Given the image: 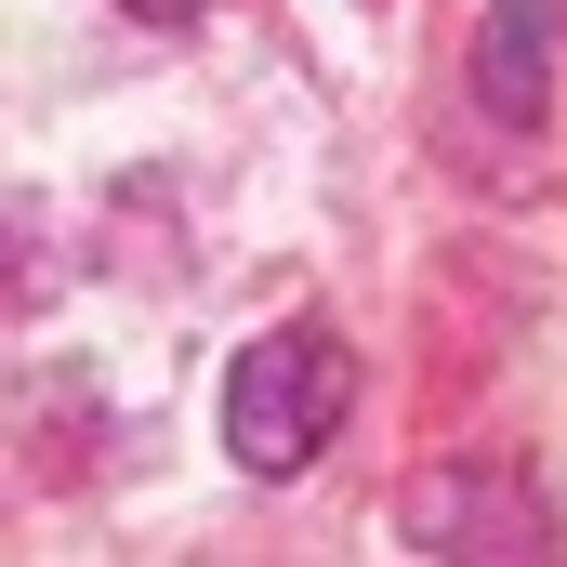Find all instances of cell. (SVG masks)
<instances>
[{
    "label": "cell",
    "instance_id": "1",
    "mask_svg": "<svg viewBox=\"0 0 567 567\" xmlns=\"http://www.w3.org/2000/svg\"><path fill=\"white\" fill-rule=\"evenodd\" d=\"M343 396H357L343 330H265V343L225 370V435H238L251 475H303V462L343 435Z\"/></svg>",
    "mask_w": 567,
    "mask_h": 567
},
{
    "label": "cell",
    "instance_id": "2",
    "mask_svg": "<svg viewBox=\"0 0 567 567\" xmlns=\"http://www.w3.org/2000/svg\"><path fill=\"white\" fill-rule=\"evenodd\" d=\"M555 40H567V0H488L475 13V106L542 120L555 106Z\"/></svg>",
    "mask_w": 567,
    "mask_h": 567
},
{
    "label": "cell",
    "instance_id": "3",
    "mask_svg": "<svg viewBox=\"0 0 567 567\" xmlns=\"http://www.w3.org/2000/svg\"><path fill=\"white\" fill-rule=\"evenodd\" d=\"M120 13H145V27H185V13H198V0H120Z\"/></svg>",
    "mask_w": 567,
    "mask_h": 567
}]
</instances>
